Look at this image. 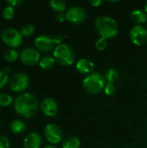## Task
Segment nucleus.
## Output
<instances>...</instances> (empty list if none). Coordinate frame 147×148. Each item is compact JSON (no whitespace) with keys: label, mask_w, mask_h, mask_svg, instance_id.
I'll use <instances>...</instances> for the list:
<instances>
[{"label":"nucleus","mask_w":147,"mask_h":148,"mask_svg":"<svg viewBox=\"0 0 147 148\" xmlns=\"http://www.w3.org/2000/svg\"><path fill=\"white\" fill-rule=\"evenodd\" d=\"M3 70H4V71H5L6 73H8V74H9V73H10V72L11 71V68L8 66V67H5V68L3 69Z\"/></svg>","instance_id":"32"},{"label":"nucleus","mask_w":147,"mask_h":148,"mask_svg":"<svg viewBox=\"0 0 147 148\" xmlns=\"http://www.w3.org/2000/svg\"><path fill=\"white\" fill-rule=\"evenodd\" d=\"M39 104L36 97L30 93H23L14 100V108L16 114L25 118L33 117L38 111Z\"/></svg>","instance_id":"1"},{"label":"nucleus","mask_w":147,"mask_h":148,"mask_svg":"<svg viewBox=\"0 0 147 148\" xmlns=\"http://www.w3.org/2000/svg\"><path fill=\"white\" fill-rule=\"evenodd\" d=\"M120 79V73L115 69H110L105 74V81L107 83H114Z\"/></svg>","instance_id":"20"},{"label":"nucleus","mask_w":147,"mask_h":148,"mask_svg":"<svg viewBox=\"0 0 147 148\" xmlns=\"http://www.w3.org/2000/svg\"><path fill=\"white\" fill-rule=\"evenodd\" d=\"M20 59L23 64L27 66H34L41 60L39 50L34 48H26L20 53Z\"/></svg>","instance_id":"8"},{"label":"nucleus","mask_w":147,"mask_h":148,"mask_svg":"<svg viewBox=\"0 0 147 148\" xmlns=\"http://www.w3.org/2000/svg\"><path fill=\"white\" fill-rule=\"evenodd\" d=\"M29 85V76L23 72H17L11 76L10 80V88L13 92L22 93L25 91Z\"/></svg>","instance_id":"6"},{"label":"nucleus","mask_w":147,"mask_h":148,"mask_svg":"<svg viewBox=\"0 0 147 148\" xmlns=\"http://www.w3.org/2000/svg\"><path fill=\"white\" fill-rule=\"evenodd\" d=\"M80 146H81V141L75 136L67 137L62 141V147L63 148H79Z\"/></svg>","instance_id":"17"},{"label":"nucleus","mask_w":147,"mask_h":148,"mask_svg":"<svg viewBox=\"0 0 147 148\" xmlns=\"http://www.w3.org/2000/svg\"><path fill=\"white\" fill-rule=\"evenodd\" d=\"M44 136L51 144H58L63 139V133L62 129L54 123H49L44 127Z\"/></svg>","instance_id":"7"},{"label":"nucleus","mask_w":147,"mask_h":148,"mask_svg":"<svg viewBox=\"0 0 147 148\" xmlns=\"http://www.w3.org/2000/svg\"><path fill=\"white\" fill-rule=\"evenodd\" d=\"M22 3H23L22 0H8V1H6V3L10 6H12V7H16Z\"/></svg>","instance_id":"29"},{"label":"nucleus","mask_w":147,"mask_h":148,"mask_svg":"<svg viewBox=\"0 0 147 148\" xmlns=\"http://www.w3.org/2000/svg\"><path fill=\"white\" fill-rule=\"evenodd\" d=\"M145 12L147 13V3L145 4Z\"/></svg>","instance_id":"34"},{"label":"nucleus","mask_w":147,"mask_h":148,"mask_svg":"<svg viewBox=\"0 0 147 148\" xmlns=\"http://www.w3.org/2000/svg\"><path fill=\"white\" fill-rule=\"evenodd\" d=\"M130 39L135 45H144L147 42V29L142 25H135L130 31Z\"/></svg>","instance_id":"11"},{"label":"nucleus","mask_w":147,"mask_h":148,"mask_svg":"<svg viewBox=\"0 0 147 148\" xmlns=\"http://www.w3.org/2000/svg\"><path fill=\"white\" fill-rule=\"evenodd\" d=\"M44 148H57L55 147V146H51V145H49V146H46Z\"/></svg>","instance_id":"33"},{"label":"nucleus","mask_w":147,"mask_h":148,"mask_svg":"<svg viewBox=\"0 0 147 148\" xmlns=\"http://www.w3.org/2000/svg\"><path fill=\"white\" fill-rule=\"evenodd\" d=\"M41 111L42 113L49 117H54L57 114V110H58V106H57V102L50 97L45 98L42 103H41Z\"/></svg>","instance_id":"12"},{"label":"nucleus","mask_w":147,"mask_h":148,"mask_svg":"<svg viewBox=\"0 0 147 148\" xmlns=\"http://www.w3.org/2000/svg\"><path fill=\"white\" fill-rule=\"evenodd\" d=\"M15 15V10L14 7L7 5L3 8V11H2V16L4 19L6 20H10L14 17Z\"/></svg>","instance_id":"24"},{"label":"nucleus","mask_w":147,"mask_h":148,"mask_svg":"<svg viewBox=\"0 0 147 148\" xmlns=\"http://www.w3.org/2000/svg\"><path fill=\"white\" fill-rule=\"evenodd\" d=\"M1 39L3 42L10 49L18 48L23 42V36L20 31L15 28H6L1 33Z\"/></svg>","instance_id":"5"},{"label":"nucleus","mask_w":147,"mask_h":148,"mask_svg":"<svg viewBox=\"0 0 147 148\" xmlns=\"http://www.w3.org/2000/svg\"><path fill=\"white\" fill-rule=\"evenodd\" d=\"M55 41L54 37H50L46 35H41L35 38L34 45L37 50L42 52H49L53 49H55Z\"/></svg>","instance_id":"10"},{"label":"nucleus","mask_w":147,"mask_h":148,"mask_svg":"<svg viewBox=\"0 0 147 148\" xmlns=\"http://www.w3.org/2000/svg\"><path fill=\"white\" fill-rule=\"evenodd\" d=\"M55 60L53 56H43L40 62H39V65L40 67L43 69V70H49L51 69L55 64Z\"/></svg>","instance_id":"16"},{"label":"nucleus","mask_w":147,"mask_h":148,"mask_svg":"<svg viewBox=\"0 0 147 148\" xmlns=\"http://www.w3.org/2000/svg\"><path fill=\"white\" fill-rule=\"evenodd\" d=\"M53 57L58 63L63 66L72 65L75 60V52L72 48L64 43L55 47L53 52Z\"/></svg>","instance_id":"4"},{"label":"nucleus","mask_w":147,"mask_h":148,"mask_svg":"<svg viewBox=\"0 0 147 148\" xmlns=\"http://www.w3.org/2000/svg\"><path fill=\"white\" fill-rule=\"evenodd\" d=\"M90 3H91L94 7H99V6L102 3V1H101V0H91V1H90Z\"/></svg>","instance_id":"31"},{"label":"nucleus","mask_w":147,"mask_h":148,"mask_svg":"<svg viewBox=\"0 0 147 148\" xmlns=\"http://www.w3.org/2000/svg\"><path fill=\"white\" fill-rule=\"evenodd\" d=\"M49 5L52 8V10H54L55 11L62 13L63 10H65L67 4L66 2L62 0H51L49 2Z\"/></svg>","instance_id":"21"},{"label":"nucleus","mask_w":147,"mask_h":148,"mask_svg":"<svg viewBox=\"0 0 147 148\" xmlns=\"http://www.w3.org/2000/svg\"><path fill=\"white\" fill-rule=\"evenodd\" d=\"M132 19L135 23H138V25H140V23H144L146 22V13L140 10H133L132 12Z\"/></svg>","instance_id":"18"},{"label":"nucleus","mask_w":147,"mask_h":148,"mask_svg":"<svg viewBox=\"0 0 147 148\" xmlns=\"http://www.w3.org/2000/svg\"><path fill=\"white\" fill-rule=\"evenodd\" d=\"M10 130H11V132L13 134H21L26 130V124L22 120L16 119V120H13L10 122Z\"/></svg>","instance_id":"15"},{"label":"nucleus","mask_w":147,"mask_h":148,"mask_svg":"<svg viewBox=\"0 0 147 148\" xmlns=\"http://www.w3.org/2000/svg\"><path fill=\"white\" fill-rule=\"evenodd\" d=\"M66 19H67V18H66V15L63 14V13H59V14H57V16H56V20H57L58 22H60V23L64 22Z\"/></svg>","instance_id":"30"},{"label":"nucleus","mask_w":147,"mask_h":148,"mask_svg":"<svg viewBox=\"0 0 147 148\" xmlns=\"http://www.w3.org/2000/svg\"><path fill=\"white\" fill-rule=\"evenodd\" d=\"M104 90H105V93L107 95H113L115 93V90H116L114 83H107V84L105 85Z\"/></svg>","instance_id":"27"},{"label":"nucleus","mask_w":147,"mask_h":148,"mask_svg":"<svg viewBox=\"0 0 147 148\" xmlns=\"http://www.w3.org/2000/svg\"><path fill=\"white\" fill-rule=\"evenodd\" d=\"M10 141L6 136L0 135V148H10Z\"/></svg>","instance_id":"28"},{"label":"nucleus","mask_w":147,"mask_h":148,"mask_svg":"<svg viewBox=\"0 0 147 148\" xmlns=\"http://www.w3.org/2000/svg\"><path fill=\"white\" fill-rule=\"evenodd\" d=\"M94 69H95L94 63L88 59H81L77 62L76 64L77 71L83 75H87V74L89 75L93 73Z\"/></svg>","instance_id":"14"},{"label":"nucleus","mask_w":147,"mask_h":148,"mask_svg":"<svg viewBox=\"0 0 147 148\" xmlns=\"http://www.w3.org/2000/svg\"><path fill=\"white\" fill-rule=\"evenodd\" d=\"M107 45H108V42H107V39L106 38H103V37H101L95 42V48L98 50H101V51L105 50L107 48Z\"/></svg>","instance_id":"26"},{"label":"nucleus","mask_w":147,"mask_h":148,"mask_svg":"<svg viewBox=\"0 0 147 148\" xmlns=\"http://www.w3.org/2000/svg\"><path fill=\"white\" fill-rule=\"evenodd\" d=\"M94 26L97 32L103 38H112L118 34V24L116 21L110 16H101L97 17Z\"/></svg>","instance_id":"2"},{"label":"nucleus","mask_w":147,"mask_h":148,"mask_svg":"<svg viewBox=\"0 0 147 148\" xmlns=\"http://www.w3.org/2000/svg\"><path fill=\"white\" fill-rule=\"evenodd\" d=\"M42 146V137L38 133L31 132L23 140L24 148H40Z\"/></svg>","instance_id":"13"},{"label":"nucleus","mask_w":147,"mask_h":148,"mask_svg":"<svg viewBox=\"0 0 147 148\" xmlns=\"http://www.w3.org/2000/svg\"><path fill=\"white\" fill-rule=\"evenodd\" d=\"M18 57H20V54L15 49H8L3 53V58H4V60L7 61V62H16L18 59Z\"/></svg>","instance_id":"19"},{"label":"nucleus","mask_w":147,"mask_h":148,"mask_svg":"<svg viewBox=\"0 0 147 148\" xmlns=\"http://www.w3.org/2000/svg\"><path fill=\"white\" fill-rule=\"evenodd\" d=\"M65 15H66L67 20L74 24H80V23H83L87 17L85 10L83 8H81L80 6H76V5L72 6L69 9H68Z\"/></svg>","instance_id":"9"},{"label":"nucleus","mask_w":147,"mask_h":148,"mask_svg":"<svg viewBox=\"0 0 147 148\" xmlns=\"http://www.w3.org/2000/svg\"><path fill=\"white\" fill-rule=\"evenodd\" d=\"M9 82H10L9 74L6 73L3 69L0 70V88H3V87H5Z\"/></svg>","instance_id":"25"},{"label":"nucleus","mask_w":147,"mask_h":148,"mask_svg":"<svg viewBox=\"0 0 147 148\" xmlns=\"http://www.w3.org/2000/svg\"><path fill=\"white\" fill-rule=\"evenodd\" d=\"M82 86L89 94H99L105 88V78L101 74L98 72H93L83 79Z\"/></svg>","instance_id":"3"},{"label":"nucleus","mask_w":147,"mask_h":148,"mask_svg":"<svg viewBox=\"0 0 147 148\" xmlns=\"http://www.w3.org/2000/svg\"><path fill=\"white\" fill-rule=\"evenodd\" d=\"M12 101H13V98L10 95L7 93L0 94V107L7 108L12 103Z\"/></svg>","instance_id":"22"},{"label":"nucleus","mask_w":147,"mask_h":148,"mask_svg":"<svg viewBox=\"0 0 147 148\" xmlns=\"http://www.w3.org/2000/svg\"><path fill=\"white\" fill-rule=\"evenodd\" d=\"M35 32V27L34 25L30 24V23H26L24 24L22 28H21V30H20V33L21 35L25 37H28V36H30L34 34Z\"/></svg>","instance_id":"23"}]
</instances>
